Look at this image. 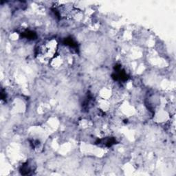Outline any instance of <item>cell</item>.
<instances>
[{
    "instance_id": "1",
    "label": "cell",
    "mask_w": 176,
    "mask_h": 176,
    "mask_svg": "<svg viewBox=\"0 0 176 176\" xmlns=\"http://www.w3.org/2000/svg\"><path fill=\"white\" fill-rule=\"evenodd\" d=\"M112 78L115 81H125L128 79V75L124 70H122L121 65H116L115 67V72L112 75Z\"/></svg>"
},
{
    "instance_id": "2",
    "label": "cell",
    "mask_w": 176,
    "mask_h": 176,
    "mask_svg": "<svg viewBox=\"0 0 176 176\" xmlns=\"http://www.w3.org/2000/svg\"><path fill=\"white\" fill-rule=\"evenodd\" d=\"M116 140L115 138H103V139L98 140V142L97 143H99L100 145H103L105 146H111L114 144H116Z\"/></svg>"
},
{
    "instance_id": "3",
    "label": "cell",
    "mask_w": 176,
    "mask_h": 176,
    "mask_svg": "<svg viewBox=\"0 0 176 176\" xmlns=\"http://www.w3.org/2000/svg\"><path fill=\"white\" fill-rule=\"evenodd\" d=\"M63 44H65V46H69L72 49H76L77 48V44L72 38H71V37H68V38H65L63 41Z\"/></svg>"
},
{
    "instance_id": "4",
    "label": "cell",
    "mask_w": 176,
    "mask_h": 176,
    "mask_svg": "<svg viewBox=\"0 0 176 176\" xmlns=\"http://www.w3.org/2000/svg\"><path fill=\"white\" fill-rule=\"evenodd\" d=\"M22 35L23 37H25V38L28 39H35V38H37L36 33H34V32L30 30L25 31L24 33H23Z\"/></svg>"
}]
</instances>
